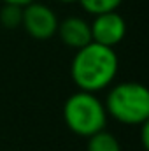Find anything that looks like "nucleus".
Returning a JSON list of instances; mask_svg holds the SVG:
<instances>
[{
  "label": "nucleus",
  "mask_w": 149,
  "mask_h": 151,
  "mask_svg": "<svg viewBox=\"0 0 149 151\" xmlns=\"http://www.w3.org/2000/svg\"><path fill=\"white\" fill-rule=\"evenodd\" d=\"M60 4H75L77 0H58Z\"/></svg>",
  "instance_id": "nucleus-12"
},
{
  "label": "nucleus",
  "mask_w": 149,
  "mask_h": 151,
  "mask_svg": "<svg viewBox=\"0 0 149 151\" xmlns=\"http://www.w3.org/2000/svg\"><path fill=\"white\" fill-rule=\"evenodd\" d=\"M63 119L70 132L88 139L105 128L107 111L95 93L77 90L63 104Z\"/></svg>",
  "instance_id": "nucleus-3"
},
{
  "label": "nucleus",
  "mask_w": 149,
  "mask_h": 151,
  "mask_svg": "<svg viewBox=\"0 0 149 151\" xmlns=\"http://www.w3.org/2000/svg\"><path fill=\"white\" fill-rule=\"evenodd\" d=\"M56 35L65 46H69L72 49H81L91 42V28L86 19H82L79 16H69V18L58 21Z\"/></svg>",
  "instance_id": "nucleus-6"
},
{
  "label": "nucleus",
  "mask_w": 149,
  "mask_h": 151,
  "mask_svg": "<svg viewBox=\"0 0 149 151\" xmlns=\"http://www.w3.org/2000/svg\"><path fill=\"white\" fill-rule=\"evenodd\" d=\"M58 21L60 19L56 18L54 11L49 5L40 4L37 0H34L32 4L23 7L21 27L35 40H47V39L54 37L56 28H58Z\"/></svg>",
  "instance_id": "nucleus-4"
},
{
  "label": "nucleus",
  "mask_w": 149,
  "mask_h": 151,
  "mask_svg": "<svg viewBox=\"0 0 149 151\" xmlns=\"http://www.w3.org/2000/svg\"><path fill=\"white\" fill-rule=\"evenodd\" d=\"M119 69V60L114 47L97 42H90L81 49H75L70 63V77L77 90L97 93L109 88Z\"/></svg>",
  "instance_id": "nucleus-1"
},
{
  "label": "nucleus",
  "mask_w": 149,
  "mask_h": 151,
  "mask_svg": "<svg viewBox=\"0 0 149 151\" xmlns=\"http://www.w3.org/2000/svg\"><path fill=\"white\" fill-rule=\"evenodd\" d=\"M86 151H121V144L112 132L104 128L88 137Z\"/></svg>",
  "instance_id": "nucleus-7"
},
{
  "label": "nucleus",
  "mask_w": 149,
  "mask_h": 151,
  "mask_svg": "<svg viewBox=\"0 0 149 151\" xmlns=\"http://www.w3.org/2000/svg\"><path fill=\"white\" fill-rule=\"evenodd\" d=\"M140 127H142V135H140V141H142V146L148 150V146H149V123L146 121V123H142Z\"/></svg>",
  "instance_id": "nucleus-10"
},
{
  "label": "nucleus",
  "mask_w": 149,
  "mask_h": 151,
  "mask_svg": "<svg viewBox=\"0 0 149 151\" xmlns=\"http://www.w3.org/2000/svg\"><path fill=\"white\" fill-rule=\"evenodd\" d=\"M90 28H91V40L107 47L117 46L126 35V21L117 11L93 16Z\"/></svg>",
  "instance_id": "nucleus-5"
},
{
  "label": "nucleus",
  "mask_w": 149,
  "mask_h": 151,
  "mask_svg": "<svg viewBox=\"0 0 149 151\" xmlns=\"http://www.w3.org/2000/svg\"><path fill=\"white\" fill-rule=\"evenodd\" d=\"M107 116L123 125L140 127L149 121V90L142 83L123 81L111 86L105 97Z\"/></svg>",
  "instance_id": "nucleus-2"
},
{
  "label": "nucleus",
  "mask_w": 149,
  "mask_h": 151,
  "mask_svg": "<svg viewBox=\"0 0 149 151\" xmlns=\"http://www.w3.org/2000/svg\"><path fill=\"white\" fill-rule=\"evenodd\" d=\"M4 4H14V5H21V7H25V5H28V4H32L34 0H2Z\"/></svg>",
  "instance_id": "nucleus-11"
},
{
  "label": "nucleus",
  "mask_w": 149,
  "mask_h": 151,
  "mask_svg": "<svg viewBox=\"0 0 149 151\" xmlns=\"http://www.w3.org/2000/svg\"><path fill=\"white\" fill-rule=\"evenodd\" d=\"M21 18H23V7L21 5L4 4V7L0 9V23L4 28L14 30V28L21 27Z\"/></svg>",
  "instance_id": "nucleus-8"
},
{
  "label": "nucleus",
  "mask_w": 149,
  "mask_h": 151,
  "mask_svg": "<svg viewBox=\"0 0 149 151\" xmlns=\"http://www.w3.org/2000/svg\"><path fill=\"white\" fill-rule=\"evenodd\" d=\"M81 4V7L91 14V16H97V14H102V12H111V11H117V7L121 5L123 0H77Z\"/></svg>",
  "instance_id": "nucleus-9"
}]
</instances>
